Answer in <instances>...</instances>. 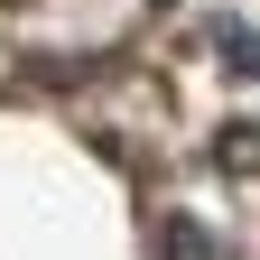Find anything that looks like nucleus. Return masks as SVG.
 Listing matches in <instances>:
<instances>
[{"mask_svg": "<svg viewBox=\"0 0 260 260\" xmlns=\"http://www.w3.org/2000/svg\"><path fill=\"white\" fill-rule=\"evenodd\" d=\"M149 260H223V242H214L195 214H168V223H158V242H149Z\"/></svg>", "mask_w": 260, "mask_h": 260, "instance_id": "f257e3e1", "label": "nucleus"}]
</instances>
